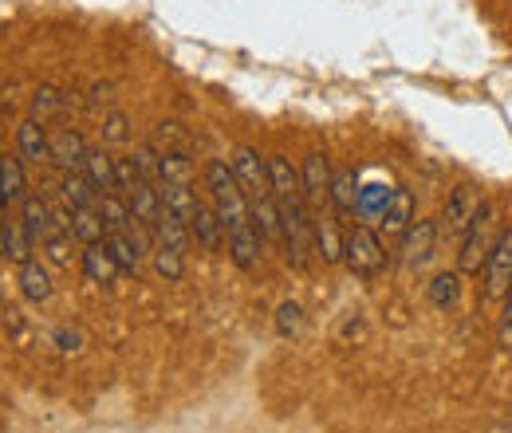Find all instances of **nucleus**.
<instances>
[{"instance_id":"nucleus-5","label":"nucleus","mask_w":512,"mask_h":433,"mask_svg":"<svg viewBox=\"0 0 512 433\" xmlns=\"http://www.w3.org/2000/svg\"><path fill=\"white\" fill-rule=\"evenodd\" d=\"M481 272H485V300H505L512 292V225L501 229Z\"/></svg>"},{"instance_id":"nucleus-34","label":"nucleus","mask_w":512,"mask_h":433,"mask_svg":"<svg viewBox=\"0 0 512 433\" xmlns=\"http://www.w3.org/2000/svg\"><path fill=\"white\" fill-rule=\"evenodd\" d=\"M158 150H186L190 154V146H193V138H190V130L182 123H158V130H154V138H150Z\"/></svg>"},{"instance_id":"nucleus-22","label":"nucleus","mask_w":512,"mask_h":433,"mask_svg":"<svg viewBox=\"0 0 512 433\" xmlns=\"http://www.w3.org/2000/svg\"><path fill=\"white\" fill-rule=\"evenodd\" d=\"M83 174L91 178V186L99 193H119L115 186V158L99 146V150H87V162H83Z\"/></svg>"},{"instance_id":"nucleus-20","label":"nucleus","mask_w":512,"mask_h":433,"mask_svg":"<svg viewBox=\"0 0 512 433\" xmlns=\"http://www.w3.org/2000/svg\"><path fill=\"white\" fill-rule=\"evenodd\" d=\"M95 209H99L107 233H127V229H134V213H130V205L123 193H99Z\"/></svg>"},{"instance_id":"nucleus-42","label":"nucleus","mask_w":512,"mask_h":433,"mask_svg":"<svg viewBox=\"0 0 512 433\" xmlns=\"http://www.w3.org/2000/svg\"><path fill=\"white\" fill-rule=\"evenodd\" d=\"M0 256H4V217H0Z\"/></svg>"},{"instance_id":"nucleus-9","label":"nucleus","mask_w":512,"mask_h":433,"mask_svg":"<svg viewBox=\"0 0 512 433\" xmlns=\"http://www.w3.org/2000/svg\"><path fill=\"white\" fill-rule=\"evenodd\" d=\"M16 142H20V158H24V162H32V166L52 162V134H48V123L24 119L20 130H16Z\"/></svg>"},{"instance_id":"nucleus-36","label":"nucleus","mask_w":512,"mask_h":433,"mask_svg":"<svg viewBox=\"0 0 512 433\" xmlns=\"http://www.w3.org/2000/svg\"><path fill=\"white\" fill-rule=\"evenodd\" d=\"M138 182H146L142 170H138V162H134V158H115V186H119V193H123V197L134 193Z\"/></svg>"},{"instance_id":"nucleus-7","label":"nucleus","mask_w":512,"mask_h":433,"mask_svg":"<svg viewBox=\"0 0 512 433\" xmlns=\"http://www.w3.org/2000/svg\"><path fill=\"white\" fill-rule=\"evenodd\" d=\"M233 178H237V186L245 189V197H249V205L253 201H264V197H272V178H268V162L256 154L253 146H241L237 154H233Z\"/></svg>"},{"instance_id":"nucleus-21","label":"nucleus","mask_w":512,"mask_h":433,"mask_svg":"<svg viewBox=\"0 0 512 433\" xmlns=\"http://www.w3.org/2000/svg\"><path fill=\"white\" fill-rule=\"evenodd\" d=\"M28 174H24V158H12V154H0V197L8 205L24 201L28 193Z\"/></svg>"},{"instance_id":"nucleus-16","label":"nucleus","mask_w":512,"mask_h":433,"mask_svg":"<svg viewBox=\"0 0 512 433\" xmlns=\"http://www.w3.org/2000/svg\"><path fill=\"white\" fill-rule=\"evenodd\" d=\"M312 245H316V256H320L323 264H339L343 260V233L335 225V213L312 221Z\"/></svg>"},{"instance_id":"nucleus-6","label":"nucleus","mask_w":512,"mask_h":433,"mask_svg":"<svg viewBox=\"0 0 512 433\" xmlns=\"http://www.w3.org/2000/svg\"><path fill=\"white\" fill-rule=\"evenodd\" d=\"M477 205H481V197H477V189L469 186V182L449 189L446 209H442V217H438V233H442L446 241H461L465 229H469V221H473V213H477Z\"/></svg>"},{"instance_id":"nucleus-12","label":"nucleus","mask_w":512,"mask_h":433,"mask_svg":"<svg viewBox=\"0 0 512 433\" xmlns=\"http://www.w3.org/2000/svg\"><path fill=\"white\" fill-rule=\"evenodd\" d=\"M190 233H193V241L205 248V252H221V248H225V229H221V221H217L213 205H205V201H197V209H193Z\"/></svg>"},{"instance_id":"nucleus-27","label":"nucleus","mask_w":512,"mask_h":433,"mask_svg":"<svg viewBox=\"0 0 512 433\" xmlns=\"http://www.w3.org/2000/svg\"><path fill=\"white\" fill-rule=\"evenodd\" d=\"M103 245L111 248V256L119 260V268H123V272H138V268H142V241H138V237H130V229L127 233H107V237H103Z\"/></svg>"},{"instance_id":"nucleus-15","label":"nucleus","mask_w":512,"mask_h":433,"mask_svg":"<svg viewBox=\"0 0 512 433\" xmlns=\"http://www.w3.org/2000/svg\"><path fill=\"white\" fill-rule=\"evenodd\" d=\"M123 268H119V260L111 256V248L103 245H87L83 252V276L91 280V284H99V288H107V284H115V276H119Z\"/></svg>"},{"instance_id":"nucleus-38","label":"nucleus","mask_w":512,"mask_h":433,"mask_svg":"<svg viewBox=\"0 0 512 433\" xmlns=\"http://www.w3.org/2000/svg\"><path fill=\"white\" fill-rule=\"evenodd\" d=\"M71 241H75L71 233H52V237L44 241V252H48L56 264H67V260H71Z\"/></svg>"},{"instance_id":"nucleus-19","label":"nucleus","mask_w":512,"mask_h":433,"mask_svg":"<svg viewBox=\"0 0 512 433\" xmlns=\"http://www.w3.org/2000/svg\"><path fill=\"white\" fill-rule=\"evenodd\" d=\"M60 197H64L67 209H83V205L99 201V189L91 186V178L83 170H64L60 174Z\"/></svg>"},{"instance_id":"nucleus-29","label":"nucleus","mask_w":512,"mask_h":433,"mask_svg":"<svg viewBox=\"0 0 512 433\" xmlns=\"http://www.w3.org/2000/svg\"><path fill=\"white\" fill-rule=\"evenodd\" d=\"M32 233L24 229V221H4V256L12 260V264H28L32 260Z\"/></svg>"},{"instance_id":"nucleus-28","label":"nucleus","mask_w":512,"mask_h":433,"mask_svg":"<svg viewBox=\"0 0 512 433\" xmlns=\"http://www.w3.org/2000/svg\"><path fill=\"white\" fill-rule=\"evenodd\" d=\"M154 241H158V245H166V248L186 252L190 241H193V233H190V225H186V221H178L174 213H166V209H162V217H158V225H154Z\"/></svg>"},{"instance_id":"nucleus-40","label":"nucleus","mask_w":512,"mask_h":433,"mask_svg":"<svg viewBox=\"0 0 512 433\" xmlns=\"http://www.w3.org/2000/svg\"><path fill=\"white\" fill-rule=\"evenodd\" d=\"M56 343H60V351H79V335L75 331H56Z\"/></svg>"},{"instance_id":"nucleus-1","label":"nucleus","mask_w":512,"mask_h":433,"mask_svg":"<svg viewBox=\"0 0 512 433\" xmlns=\"http://www.w3.org/2000/svg\"><path fill=\"white\" fill-rule=\"evenodd\" d=\"M201 178H205V189H209V197H213V213H217V221H221V229H225V241H229L233 233L256 229L249 197H245V189L237 186L233 166H225V162H209V166L201 170Z\"/></svg>"},{"instance_id":"nucleus-31","label":"nucleus","mask_w":512,"mask_h":433,"mask_svg":"<svg viewBox=\"0 0 512 433\" xmlns=\"http://www.w3.org/2000/svg\"><path fill=\"white\" fill-rule=\"evenodd\" d=\"M158 193H162V209H166V213H174L178 221H186V225H190L193 209H197V193H193L190 186H162Z\"/></svg>"},{"instance_id":"nucleus-37","label":"nucleus","mask_w":512,"mask_h":433,"mask_svg":"<svg viewBox=\"0 0 512 433\" xmlns=\"http://www.w3.org/2000/svg\"><path fill=\"white\" fill-rule=\"evenodd\" d=\"M127 138H130V119L123 111H111V115L103 119V142H107V146H123Z\"/></svg>"},{"instance_id":"nucleus-43","label":"nucleus","mask_w":512,"mask_h":433,"mask_svg":"<svg viewBox=\"0 0 512 433\" xmlns=\"http://www.w3.org/2000/svg\"><path fill=\"white\" fill-rule=\"evenodd\" d=\"M4 205H8V201H4V197H0V217H4Z\"/></svg>"},{"instance_id":"nucleus-17","label":"nucleus","mask_w":512,"mask_h":433,"mask_svg":"<svg viewBox=\"0 0 512 433\" xmlns=\"http://www.w3.org/2000/svg\"><path fill=\"white\" fill-rule=\"evenodd\" d=\"M75 99L67 95L64 87H52V83H44V87H36V95H32V119H40V123H52V119H60L67 115V107H71Z\"/></svg>"},{"instance_id":"nucleus-35","label":"nucleus","mask_w":512,"mask_h":433,"mask_svg":"<svg viewBox=\"0 0 512 433\" xmlns=\"http://www.w3.org/2000/svg\"><path fill=\"white\" fill-rule=\"evenodd\" d=\"M276 331H280L284 339H292V335L304 331V308H300L296 300H288V304L276 308Z\"/></svg>"},{"instance_id":"nucleus-33","label":"nucleus","mask_w":512,"mask_h":433,"mask_svg":"<svg viewBox=\"0 0 512 433\" xmlns=\"http://www.w3.org/2000/svg\"><path fill=\"white\" fill-rule=\"evenodd\" d=\"M461 296V272H438L434 284H430V300L434 308H453Z\"/></svg>"},{"instance_id":"nucleus-2","label":"nucleus","mask_w":512,"mask_h":433,"mask_svg":"<svg viewBox=\"0 0 512 433\" xmlns=\"http://www.w3.org/2000/svg\"><path fill=\"white\" fill-rule=\"evenodd\" d=\"M497 237H501V209L493 201H481L473 221H469V229H465V237L457 241V272L461 276H481Z\"/></svg>"},{"instance_id":"nucleus-18","label":"nucleus","mask_w":512,"mask_h":433,"mask_svg":"<svg viewBox=\"0 0 512 433\" xmlns=\"http://www.w3.org/2000/svg\"><path fill=\"white\" fill-rule=\"evenodd\" d=\"M158 182L162 186H190L193 162L186 150H158Z\"/></svg>"},{"instance_id":"nucleus-32","label":"nucleus","mask_w":512,"mask_h":433,"mask_svg":"<svg viewBox=\"0 0 512 433\" xmlns=\"http://www.w3.org/2000/svg\"><path fill=\"white\" fill-rule=\"evenodd\" d=\"M154 272H158L162 280H170V284H178V280L186 276V252H178V248L158 245V248H154Z\"/></svg>"},{"instance_id":"nucleus-30","label":"nucleus","mask_w":512,"mask_h":433,"mask_svg":"<svg viewBox=\"0 0 512 433\" xmlns=\"http://www.w3.org/2000/svg\"><path fill=\"white\" fill-rule=\"evenodd\" d=\"M331 201H335V213L359 209V182L351 170H331Z\"/></svg>"},{"instance_id":"nucleus-25","label":"nucleus","mask_w":512,"mask_h":433,"mask_svg":"<svg viewBox=\"0 0 512 433\" xmlns=\"http://www.w3.org/2000/svg\"><path fill=\"white\" fill-rule=\"evenodd\" d=\"M268 178H272V193H276V201L304 193V186H300V170H296V166H292L284 154L268 158Z\"/></svg>"},{"instance_id":"nucleus-3","label":"nucleus","mask_w":512,"mask_h":433,"mask_svg":"<svg viewBox=\"0 0 512 433\" xmlns=\"http://www.w3.org/2000/svg\"><path fill=\"white\" fill-rule=\"evenodd\" d=\"M343 264L359 276V280H375L390 264V252H386L383 237L371 229V225H351L343 233Z\"/></svg>"},{"instance_id":"nucleus-24","label":"nucleus","mask_w":512,"mask_h":433,"mask_svg":"<svg viewBox=\"0 0 512 433\" xmlns=\"http://www.w3.org/2000/svg\"><path fill=\"white\" fill-rule=\"evenodd\" d=\"M71 237L83 241V245H99L107 237V225L99 217L95 205H83V209H71Z\"/></svg>"},{"instance_id":"nucleus-4","label":"nucleus","mask_w":512,"mask_h":433,"mask_svg":"<svg viewBox=\"0 0 512 433\" xmlns=\"http://www.w3.org/2000/svg\"><path fill=\"white\" fill-rule=\"evenodd\" d=\"M300 186H304V205H308L312 221L335 213V201H331V166H327L323 154H308V158H304V166H300Z\"/></svg>"},{"instance_id":"nucleus-8","label":"nucleus","mask_w":512,"mask_h":433,"mask_svg":"<svg viewBox=\"0 0 512 433\" xmlns=\"http://www.w3.org/2000/svg\"><path fill=\"white\" fill-rule=\"evenodd\" d=\"M438 221H414L402 237H398V256L406 268H426L434 260V248H438Z\"/></svg>"},{"instance_id":"nucleus-11","label":"nucleus","mask_w":512,"mask_h":433,"mask_svg":"<svg viewBox=\"0 0 512 433\" xmlns=\"http://www.w3.org/2000/svg\"><path fill=\"white\" fill-rule=\"evenodd\" d=\"M127 205L130 213H134V225H142V229L154 233V225L162 217V193L154 189V182H138L134 193H127Z\"/></svg>"},{"instance_id":"nucleus-14","label":"nucleus","mask_w":512,"mask_h":433,"mask_svg":"<svg viewBox=\"0 0 512 433\" xmlns=\"http://www.w3.org/2000/svg\"><path fill=\"white\" fill-rule=\"evenodd\" d=\"M87 150H91V146L83 142L79 130H56V134H52V162H56L60 170H83Z\"/></svg>"},{"instance_id":"nucleus-26","label":"nucleus","mask_w":512,"mask_h":433,"mask_svg":"<svg viewBox=\"0 0 512 433\" xmlns=\"http://www.w3.org/2000/svg\"><path fill=\"white\" fill-rule=\"evenodd\" d=\"M20 292H24V300H32V304H44V300L52 296V280H48V268H44L40 260L20 264Z\"/></svg>"},{"instance_id":"nucleus-23","label":"nucleus","mask_w":512,"mask_h":433,"mask_svg":"<svg viewBox=\"0 0 512 433\" xmlns=\"http://www.w3.org/2000/svg\"><path fill=\"white\" fill-rule=\"evenodd\" d=\"M225 248H229L233 264H237L241 272H253L256 264H260V248H264V241H260L256 229H245V233H233V237L225 241Z\"/></svg>"},{"instance_id":"nucleus-41","label":"nucleus","mask_w":512,"mask_h":433,"mask_svg":"<svg viewBox=\"0 0 512 433\" xmlns=\"http://www.w3.org/2000/svg\"><path fill=\"white\" fill-rule=\"evenodd\" d=\"M91 95H95V99H91L95 107H99V103H111V83H95V87H91Z\"/></svg>"},{"instance_id":"nucleus-39","label":"nucleus","mask_w":512,"mask_h":433,"mask_svg":"<svg viewBox=\"0 0 512 433\" xmlns=\"http://www.w3.org/2000/svg\"><path fill=\"white\" fill-rule=\"evenodd\" d=\"M497 343H501V351H512V292L505 296V308L497 319Z\"/></svg>"},{"instance_id":"nucleus-13","label":"nucleus","mask_w":512,"mask_h":433,"mask_svg":"<svg viewBox=\"0 0 512 433\" xmlns=\"http://www.w3.org/2000/svg\"><path fill=\"white\" fill-rule=\"evenodd\" d=\"M410 225H414V197L406 189H394L390 201H386L383 217H379V229H383L386 237H402Z\"/></svg>"},{"instance_id":"nucleus-10","label":"nucleus","mask_w":512,"mask_h":433,"mask_svg":"<svg viewBox=\"0 0 512 433\" xmlns=\"http://www.w3.org/2000/svg\"><path fill=\"white\" fill-rule=\"evenodd\" d=\"M20 221H24V229L32 233V241H48L52 233H60L56 229V221H52V205L40 197V193H28L24 201H20Z\"/></svg>"}]
</instances>
